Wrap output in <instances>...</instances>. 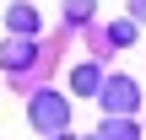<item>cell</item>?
Returning <instances> with one entry per match:
<instances>
[{
    "mask_svg": "<svg viewBox=\"0 0 146 140\" xmlns=\"http://www.w3.org/2000/svg\"><path fill=\"white\" fill-rule=\"evenodd\" d=\"M92 5H98V0H65V22H70V27L92 22Z\"/></svg>",
    "mask_w": 146,
    "mask_h": 140,
    "instance_id": "obj_8",
    "label": "cell"
},
{
    "mask_svg": "<svg viewBox=\"0 0 146 140\" xmlns=\"http://www.w3.org/2000/svg\"><path fill=\"white\" fill-rule=\"evenodd\" d=\"M103 140H135V124H130V113H108V124H103Z\"/></svg>",
    "mask_w": 146,
    "mask_h": 140,
    "instance_id": "obj_7",
    "label": "cell"
},
{
    "mask_svg": "<svg viewBox=\"0 0 146 140\" xmlns=\"http://www.w3.org/2000/svg\"><path fill=\"white\" fill-rule=\"evenodd\" d=\"M130 16H135V22H146V0H130Z\"/></svg>",
    "mask_w": 146,
    "mask_h": 140,
    "instance_id": "obj_9",
    "label": "cell"
},
{
    "mask_svg": "<svg viewBox=\"0 0 146 140\" xmlns=\"http://www.w3.org/2000/svg\"><path fill=\"white\" fill-rule=\"evenodd\" d=\"M103 43H108V49H130V43H135V16H130V22H114V27L103 32Z\"/></svg>",
    "mask_w": 146,
    "mask_h": 140,
    "instance_id": "obj_6",
    "label": "cell"
},
{
    "mask_svg": "<svg viewBox=\"0 0 146 140\" xmlns=\"http://www.w3.org/2000/svg\"><path fill=\"white\" fill-rule=\"evenodd\" d=\"M33 59H38V43H33V38H5V43H0V65H5V70H27Z\"/></svg>",
    "mask_w": 146,
    "mask_h": 140,
    "instance_id": "obj_3",
    "label": "cell"
},
{
    "mask_svg": "<svg viewBox=\"0 0 146 140\" xmlns=\"http://www.w3.org/2000/svg\"><path fill=\"white\" fill-rule=\"evenodd\" d=\"M27 119H33V129H43V135H60V129L70 124V103H65L60 92H33V103H27Z\"/></svg>",
    "mask_w": 146,
    "mask_h": 140,
    "instance_id": "obj_1",
    "label": "cell"
},
{
    "mask_svg": "<svg viewBox=\"0 0 146 140\" xmlns=\"http://www.w3.org/2000/svg\"><path fill=\"white\" fill-rule=\"evenodd\" d=\"M54 140H70V135H54Z\"/></svg>",
    "mask_w": 146,
    "mask_h": 140,
    "instance_id": "obj_10",
    "label": "cell"
},
{
    "mask_svg": "<svg viewBox=\"0 0 146 140\" xmlns=\"http://www.w3.org/2000/svg\"><path fill=\"white\" fill-rule=\"evenodd\" d=\"M70 92H76V97H98V92H103V70H98V65H76V70H70Z\"/></svg>",
    "mask_w": 146,
    "mask_h": 140,
    "instance_id": "obj_5",
    "label": "cell"
},
{
    "mask_svg": "<svg viewBox=\"0 0 146 140\" xmlns=\"http://www.w3.org/2000/svg\"><path fill=\"white\" fill-rule=\"evenodd\" d=\"M98 103H103L108 113H135V103H141V92H135V81H130V76H114V81H103V92H98Z\"/></svg>",
    "mask_w": 146,
    "mask_h": 140,
    "instance_id": "obj_2",
    "label": "cell"
},
{
    "mask_svg": "<svg viewBox=\"0 0 146 140\" xmlns=\"http://www.w3.org/2000/svg\"><path fill=\"white\" fill-rule=\"evenodd\" d=\"M5 22H11V32H16V38H38V27H43V16H38L33 5H11V11H5Z\"/></svg>",
    "mask_w": 146,
    "mask_h": 140,
    "instance_id": "obj_4",
    "label": "cell"
}]
</instances>
